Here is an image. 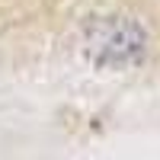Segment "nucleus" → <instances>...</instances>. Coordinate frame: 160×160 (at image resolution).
<instances>
[{"label":"nucleus","mask_w":160,"mask_h":160,"mask_svg":"<svg viewBox=\"0 0 160 160\" xmlns=\"http://www.w3.org/2000/svg\"><path fill=\"white\" fill-rule=\"evenodd\" d=\"M68 42L93 71L160 80V0H74Z\"/></svg>","instance_id":"nucleus-1"}]
</instances>
